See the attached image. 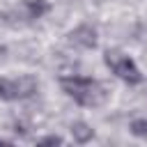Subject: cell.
Wrapping results in <instances>:
<instances>
[{
    "instance_id": "6da1fadb",
    "label": "cell",
    "mask_w": 147,
    "mask_h": 147,
    "mask_svg": "<svg viewBox=\"0 0 147 147\" xmlns=\"http://www.w3.org/2000/svg\"><path fill=\"white\" fill-rule=\"evenodd\" d=\"M60 87L69 99H74L76 103L87 106V108L103 106L106 99H108V90L99 80L85 78V76H62L60 78Z\"/></svg>"
},
{
    "instance_id": "7a4b0ae2",
    "label": "cell",
    "mask_w": 147,
    "mask_h": 147,
    "mask_svg": "<svg viewBox=\"0 0 147 147\" xmlns=\"http://www.w3.org/2000/svg\"><path fill=\"white\" fill-rule=\"evenodd\" d=\"M103 62H106V67H108L119 80H124V83H129V85H138V83L142 80V74H140L138 64H136L126 53H122V51H115V48L106 51V53H103Z\"/></svg>"
},
{
    "instance_id": "3957f363",
    "label": "cell",
    "mask_w": 147,
    "mask_h": 147,
    "mask_svg": "<svg viewBox=\"0 0 147 147\" xmlns=\"http://www.w3.org/2000/svg\"><path fill=\"white\" fill-rule=\"evenodd\" d=\"M39 83L34 76H18V78H0V99L5 101H23L37 92Z\"/></svg>"
},
{
    "instance_id": "277c9868",
    "label": "cell",
    "mask_w": 147,
    "mask_h": 147,
    "mask_svg": "<svg viewBox=\"0 0 147 147\" xmlns=\"http://www.w3.org/2000/svg\"><path fill=\"white\" fill-rule=\"evenodd\" d=\"M67 39H69V44H74V46H78V48H94V46H96V28L83 23V25L74 28V30L67 34Z\"/></svg>"
},
{
    "instance_id": "5b68a950",
    "label": "cell",
    "mask_w": 147,
    "mask_h": 147,
    "mask_svg": "<svg viewBox=\"0 0 147 147\" xmlns=\"http://www.w3.org/2000/svg\"><path fill=\"white\" fill-rule=\"evenodd\" d=\"M48 9L51 7H48L46 0H25L21 5V9L14 11V16H18L21 21H34V18H41Z\"/></svg>"
},
{
    "instance_id": "8992f818",
    "label": "cell",
    "mask_w": 147,
    "mask_h": 147,
    "mask_svg": "<svg viewBox=\"0 0 147 147\" xmlns=\"http://www.w3.org/2000/svg\"><path fill=\"white\" fill-rule=\"evenodd\" d=\"M71 136H74L76 142H87V140L94 138V129L85 122H74L71 124Z\"/></svg>"
},
{
    "instance_id": "52a82bcc",
    "label": "cell",
    "mask_w": 147,
    "mask_h": 147,
    "mask_svg": "<svg viewBox=\"0 0 147 147\" xmlns=\"http://www.w3.org/2000/svg\"><path fill=\"white\" fill-rule=\"evenodd\" d=\"M129 129H131V133H133V136H138V138H147V119H145V117L133 119Z\"/></svg>"
},
{
    "instance_id": "ba28073f",
    "label": "cell",
    "mask_w": 147,
    "mask_h": 147,
    "mask_svg": "<svg viewBox=\"0 0 147 147\" xmlns=\"http://www.w3.org/2000/svg\"><path fill=\"white\" fill-rule=\"evenodd\" d=\"M39 145H62V138L60 136H48V138L39 140Z\"/></svg>"
}]
</instances>
